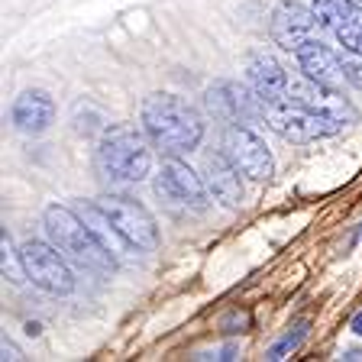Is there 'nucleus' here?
<instances>
[{"label":"nucleus","mask_w":362,"mask_h":362,"mask_svg":"<svg viewBox=\"0 0 362 362\" xmlns=\"http://www.w3.org/2000/svg\"><path fill=\"white\" fill-rule=\"evenodd\" d=\"M98 204L139 252H156L158 249V223L149 214V207H143L139 201H133L127 194H100Z\"/></svg>","instance_id":"obj_7"},{"label":"nucleus","mask_w":362,"mask_h":362,"mask_svg":"<svg viewBox=\"0 0 362 362\" xmlns=\"http://www.w3.org/2000/svg\"><path fill=\"white\" fill-rule=\"evenodd\" d=\"M298 65L308 78L314 81H324L333 84V88H343L346 84V71H343V59L333 52L330 45H324L320 39H308V42L298 49Z\"/></svg>","instance_id":"obj_15"},{"label":"nucleus","mask_w":362,"mask_h":362,"mask_svg":"<svg viewBox=\"0 0 362 362\" xmlns=\"http://www.w3.org/2000/svg\"><path fill=\"white\" fill-rule=\"evenodd\" d=\"M246 84L262 100L288 98V71L272 55H252L246 62Z\"/></svg>","instance_id":"obj_16"},{"label":"nucleus","mask_w":362,"mask_h":362,"mask_svg":"<svg viewBox=\"0 0 362 362\" xmlns=\"http://www.w3.org/2000/svg\"><path fill=\"white\" fill-rule=\"evenodd\" d=\"M262 117L281 139H288V143H317V139L337 136L339 129H343V123L310 110V107H304L301 100H294V98L265 100Z\"/></svg>","instance_id":"obj_4"},{"label":"nucleus","mask_w":362,"mask_h":362,"mask_svg":"<svg viewBox=\"0 0 362 362\" xmlns=\"http://www.w3.org/2000/svg\"><path fill=\"white\" fill-rule=\"evenodd\" d=\"M0 353H4V356H0V359H4V362H16V359H23V353H20V346H16V343H13V339H7V337H4V339H0Z\"/></svg>","instance_id":"obj_22"},{"label":"nucleus","mask_w":362,"mask_h":362,"mask_svg":"<svg viewBox=\"0 0 362 362\" xmlns=\"http://www.w3.org/2000/svg\"><path fill=\"white\" fill-rule=\"evenodd\" d=\"M288 98L301 100L304 107L324 113V117L343 123V127H349V123L359 120V110L353 107L349 98H343V90L333 88V84L314 81V78H308L304 71L301 75H288Z\"/></svg>","instance_id":"obj_9"},{"label":"nucleus","mask_w":362,"mask_h":362,"mask_svg":"<svg viewBox=\"0 0 362 362\" xmlns=\"http://www.w3.org/2000/svg\"><path fill=\"white\" fill-rule=\"evenodd\" d=\"M223 152L233 158V165L246 175L249 181H269L275 175V158L259 133L246 123H230L223 129Z\"/></svg>","instance_id":"obj_8"},{"label":"nucleus","mask_w":362,"mask_h":362,"mask_svg":"<svg viewBox=\"0 0 362 362\" xmlns=\"http://www.w3.org/2000/svg\"><path fill=\"white\" fill-rule=\"evenodd\" d=\"M75 211H78V217H81L84 223L90 226V233L100 240V246H104L107 252L117 259V262H120V265H123V262H133L139 249H136L133 243H129L127 236L120 233V226H117L110 217H107V211L100 207L98 201H78Z\"/></svg>","instance_id":"obj_12"},{"label":"nucleus","mask_w":362,"mask_h":362,"mask_svg":"<svg viewBox=\"0 0 362 362\" xmlns=\"http://www.w3.org/2000/svg\"><path fill=\"white\" fill-rule=\"evenodd\" d=\"M0 269H4V279H7L10 285H23V281L30 279V275H26V265H23V252L13 246L7 226L0 230Z\"/></svg>","instance_id":"obj_17"},{"label":"nucleus","mask_w":362,"mask_h":362,"mask_svg":"<svg viewBox=\"0 0 362 362\" xmlns=\"http://www.w3.org/2000/svg\"><path fill=\"white\" fill-rule=\"evenodd\" d=\"M98 172L107 181L139 185L152 172V152L146 136L129 123H113L98 143Z\"/></svg>","instance_id":"obj_3"},{"label":"nucleus","mask_w":362,"mask_h":362,"mask_svg":"<svg viewBox=\"0 0 362 362\" xmlns=\"http://www.w3.org/2000/svg\"><path fill=\"white\" fill-rule=\"evenodd\" d=\"M249 327V314H240V310H233L230 317H223L220 320V330L223 333H243Z\"/></svg>","instance_id":"obj_21"},{"label":"nucleus","mask_w":362,"mask_h":362,"mask_svg":"<svg viewBox=\"0 0 362 362\" xmlns=\"http://www.w3.org/2000/svg\"><path fill=\"white\" fill-rule=\"evenodd\" d=\"M304 339H308V324H298V327H294V330H288L285 337H281L279 343H275V346L269 349V359H272V362H281V359H285V356L298 353V349H301V343H304Z\"/></svg>","instance_id":"obj_19"},{"label":"nucleus","mask_w":362,"mask_h":362,"mask_svg":"<svg viewBox=\"0 0 362 362\" xmlns=\"http://www.w3.org/2000/svg\"><path fill=\"white\" fill-rule=\"evenodd\" d=\"M317 26H320V20H317L314 7H304V4H298V0H281L279 7L272 10L269 33L281 49L298 52L308 39H314Z\"/></svg>","instance_id":"obj_11"},{"label":"nucleus","mask_w":362,"mask_h":362,"mask_svg":"<svg viewBox=\"0 0 362 362\" xmlns=\"http://www.w3.org/2000/svg\"><path fill=\"white\" fill-rule=\"evenodd\" d=\"M42 226H45V233H49V243H55L62 256L71 265H78V269L94 272V275H110V272L120 265L100 246V240L90 233V226L78 217L75 207L49 204L42 214Z\"/></svg>","instance_id":"obj_2"},{"label":"nucleus","mask_w":362,"mask_h":362,"mask_svg":"<svg viewBox=\"0 0 362 362\" xmlns=\"http://www.w3.org/2000/svg\"><path fill=\"white\" fill-rule=\"evenodd\" d=\"M156 194L165 197L168 204H181L188 211H207L214 197L207 181L188 162H181V156H165V162L156 175Z\"/></svg>","instance_id":"obj_6"},{"label":"nucleus","mask_w":362,"mask_h":362,"mask_svg":"<svg viewBox=\"0 0 362 362\" xmlns=\"http://www.w3.org/2000/svg\"><path fill=\"white\" fill-rule=\"evenodd\" d=\"M23 252V265H26V275L39 291L52 294V298H68L75 291V275H71V265L68 259L59 252L55 243H42V240H26L20 246Z\"/></svg>","instance_id":"obj_5"},{"label":"nucleus","mask_w":362,"mask_h":362,"mask_svg":"<svg viewBox=\"0 0 362 362\" xmlns=\"http://www.w3.org/2000/svg\"><path fill=\"white\" fill-rule=\"evenodd\" d=\"M204 104L226 127L230 123H252L265 110V100L252 88H243L240 81H217L214 88H207Z\"/></svg>","instance_id":"obj_10"},{"label":"nucleus","mask_w":362,"mask_h":362,"mask_svg":"<svg viewBox=\"0 0 362 362\" xmlns=\"http://www.w3.org/2000/svg\"><path fill=\"white\" fill-rule=\"evenodd\" d=\"M240 168L233 165V158L226 152H211L204 156V181L211 194L217 197L223 207H240L243 204V181H240Z\"/></svg>","instance_id":"obj_14"},{"label":"nucleus","mask_w":362,"mask_h":362,"mask_svg":"<svg viewBox=\"0 0 362 362\" xmlns=\"http://www.w3.org/2000/svg\"><path fill=\"white\" fill-rule=\"evenodd\" d=\"M26 333H30V337H39V333H42V324H39V320H30V324H26Z\"/></svg>","instance_id":"obj_24"},{"label":"nucleus","mask_w":362,"mask_h":362,"mask_svg":"<svg viewBox=\"0 0 362 362\" xmlns=\"http://www.w3.org/2000/svg\"><path fill=\"white\" fill-rule=\"evenodd\" d=\"M333 36H337V42L343 45L346 52L362 55V10L353 16V20L343 23V26H337V30H333Z\"/></svg>","instance_id":"obj_18"},{"label":"nucleus","mask_w":362,"mask_h":362,"mask_svg":"<svg viewBox=\"0 0 362 362\" xmlns=\"http://www.w3.org/2000/svg\"><path fill=\"white\" fill-rule=\"evenodd\" d=\"M10 120H13V127L20 129L23 136H42L45 129L55 123V100L39 88L23 90L20 98L13 100Z\"/></svg>","instance_id":"obj_13"},{"label":"nucleus","mask_w":362,"mask_h":362,"mask_svg":"<svg viewBox=\"0 0 362 362\" xmlns=\"http://www.w3.org/2000/svg\"><path fill=\"white\" fill-rule=\"evenodd\" d=\"M343 59V71H346V84H353V88L362 90V55L356 52H346V55H339Z\"/></svg>","instance_id":"obj_20"},{"label":"nucleus","mask_w":362,"mask_h":362,"mask_svg":"<svg viewBox=\"0 0 362 362\" xmlns=\"http://www.w3.org/2000/svg\"><path fill=\"white\" fill-rule=\"evenodd\" d=\"M349 330L356 333V337H362V310H356L353 320H349Z\"/></svg>","instance_id":"obj_23"},{"label":"nucleus","mask_w":362,"mask_h":362,"mask_svg":"<svg viewBox=\"0 0 362 362\" xmlns=\"http://www.w3.org/2000/svg\"><path fill=\"white\" fill-rule=\"evenodd\" d=\"M143 129L162 156H185L204 139V117L178 94L156 90L143 100Z\"/></svg>","instance_id":"obj_1"}]
</instances>
